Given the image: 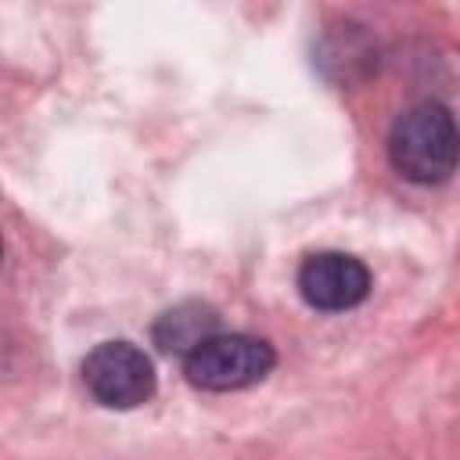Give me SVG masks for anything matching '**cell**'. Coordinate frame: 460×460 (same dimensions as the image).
I'll use <instances>...</instances> for the list:
<instances>
[{"mask_svg": "<svg viewBox=\"0 0 460 460\" xmlns=\"http://www.w3.org/2000/svg\"><path fill=\"white\" fill-rule=\"evenodd\" d=\"M388 158L413 183H442L460 165V126L438 101L406 108L388 133Z\"/></svg>", "mask_w": 460, "mask_h": 460, "instance_id": "6da1fadb", "label": "cell"}, {"mask_svg": "<svg viewBox=\"0 0 460 460\" xmlns=\"http://www.w3.org/2000/svg\"><path fill=\"white\" fill-rule=\"evenodd\" d=\"M277 363L270 341L252 334H216L183 359V374L201 392H237L262 381Z\"/></svg>", "mask_w": 460, "mask_h": 460, "instance_id": "7a4b0ae2", "label": "cell"}, {"mask_svg": "<svg viewBox=\"0 0 460 460\" xmlns=\"http://www.w3.org/2000/svg\"><path fill=\"white\" fill-rule=\"evenodd\" d=\"M86 392L108 410H133L155 395V367L133 341H101L83 359Z\"/></svg>", "mask_w": 460, "mask_h": 460, "instance_id": "3957f363", "label": "cell"}, {"mask_svg": "<svg viewBox=\"0 0 460 460\" xmlns=\"http://www.w3.org/2000/svg\"><path fill=\"white\" fill-rule=\"evenodd\" d=\"M298 295L320 313L356 309L370 295V270L349 252H313L298 266Z\"/></svg>", "mask_w": 460, "mask_h": 460, "instance_id": "277c9868", "label": "cell"}, {"mask_svg": "<svg viewBox=\"0 0 460 460\" xmlns=\"http://www.w3.org/2000/svg\"><path fill=\"white\" fill-rule=\"evenodd\" d=\"M216 334H219V313L205 302H180L165 309L151 327L155 345L165 356H180V359H187L198 345H205Z\"/></svg>", "mask_w": 460, "mask_h": 460, "instance_id": "5b68a950", "label": "cell"}]
</instances>
